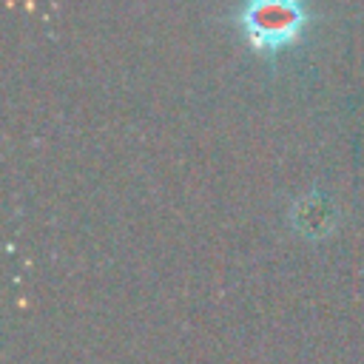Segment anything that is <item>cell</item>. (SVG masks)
Wrapping results in <instances>:
<instances>
[{
    "label": "cell",
    "mask_w": 364,
    "mask_h": 364,
    "mask_svg": "<svg viewBox=\"0 0 364 364\" xmlns=\"http://www.w3.org/2000/svg\"><path fill=\"white\" fill-rule=\"evenodd\" d=\"M233 26L256 57L276 60L304 40L310 28V6L307 0H242Z\"/></svg>",
    "instance_id": "obj_1"
},
{
    "label": "cell",
    "mask_w": 364,
    "mask_h": 364,
    "mask_svg": "<svg viewBox=\"0 0 364 364\" xmlns=\"http://www.w3.org/2000/svg\"><path fill=\"white\" fill-rule=\"evenodd\" d=\"M290 213H293V230H299L310 239H321V236L336 230L333 228L336 225V208H333V202H327L321 196V191H310L307 196L296 199Z\"/></svg>",
    "instance_id": "obj_2"
}]
</instances>
